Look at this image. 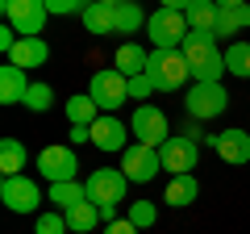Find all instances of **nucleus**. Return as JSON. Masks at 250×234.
<instances>
[{
	"instance_id": "1",
	"label": "nucleus",
	"mask_w": 250,
	"mask_h": 234,
	"mask_svg": "<svg viewBox=\"0 0 250 234\" xmlns=\"http://www.w3.org/2000/svg\"><path fill=\"white\" fill-rule=\"evenodd\" d=\"M184 59L192 67V84H221L225 75V54L217 50V34H205V29H188L184 38Z\"/></svg>"
},
{
	"instance_id": "2",
	"label": "nucleus",
	"mask_w": 250,
	"mask_h": 234,
	"mask_svg": "<svg viewBox=\"0 0 250 234\" xmlns=\"http://www.w3.org/2000/svg\"><path fill=\"white\" fill-rule=\"evenodd\" d=\"M146 75H150L154 92H175V88H184V80L192 75V67H188L184 50H150Z\"/></svg>"
},
{
	"instance_id": "3",
	"label": "nucleus",
	"mask_w": 250,
	"mask_h": 234,
	"mask_svg": "<svg viewBox=\"0 0 250 234\" xmlns=\"http://www.w3.org/2000/svg\"><path fill=\"white\" fill-rule=\"evenodd\" d=\"M188 13H175V9H159L150 13V21H146V38H150L154 50H179L188 38Z\"/></svg>"
},
{
	"instance_id": "4",
	"label": "nucleus",
	"mask_w": 250,
	"mask_h": 234,
	"mask_svg": "<svg viewBox=\"0 0 250 234\" xmlns=\"http://www.w3.org/2000/svg\"><path fill=\"white\" fill-rule=\"evenodd\" d=\"M225 105H229V92L221 84H192L184 96V109L192 121H213V117L225 113Z\"/></svg>"
},
{
	"instance_id": "5",
	"label": "nucleus",
	"mask_w": 250,
	"mask_h": 234,
	"mask_svg": "<svg viewBox=\"0 0 250 234\" xmlns=\"http://www.w3.org/2000/svg\"><path fill=\"white\" fill-rule=\"evenodd\" d=\"M121 171L129 184H150L154 176L163 171V159H159V146H146V142H129L121 151Z\"/></svg>"
},
{
	"instance_id": "6",
	"label": "nucleus",
	"mask_w": 250,
	"mask_h": 234,
	"mask_svg": "<svg viewBox=\"0 0 250 234\" xmlns=\"http://www.w3.org/2000/svg\"><path fill=\"white\" fill-rule=\"evenodd\" d=\"M88 96L100 105V113H113V109H121L125 100H129V80H125L117 67H100V71L92 75Z\"/></svg>"
},
{
	"instance_id": "7",
	"label": "nucleus",
	"mask_w": 250,
	"mask_h": 234,
	"mask_svg": "<svg viewBox=\"0 0 250 234\" xmlns=\"http://www.w3.org/2000/svg\"><path fill=\"white\" fill-rule=\"evenodd\" d=\"M129 130H134V142H146V146H163L171 138V121L159 105H138L129 117Z\"/></svg>"
},
{
	"instance_id": "8",
	"label": "nucleus",
	"mask_w": 250,
	"mask_h": 234,
	"mask_svg": "<svg viewBox=\"0 0 250 234\" xmlns=\"http://www.w3.org/2000/svg\"><path fill=\"white\" fill-rule=\"evenodd\" d=\"M0 9H4V21H9L21 38H38L42 25H46V17H50L46 0H9V4H0Z\"/></svg>"
},
{
	"instance_id": "9",
	"label": "nucleus",
	"mask_w": 250,
	"mask_h": 234,
	"mask_svg": "<svg viewBox=\"0 0 250 234\" xmlns=\"http://www.w3.org/2000/svg\"><path fill=\"white\" fill-rule=\"evenodd\" d=\"M0 201L13 213H38L42 209V188H38V180H29L25 171L21 176H4L0 180Z\"/></svg>"
},
{
	"instance_id": "10",
	"label": "nucleus",
	"mask_w": 250,
	"mask_h": 234,
	"mask_svg": "<svg viewBox=\"0 0 250 234\" xmlns=\"http://www.w3.org/2000/svg\"><path fill=\"white\" fill-rule=\"evenodd\" d=\"M38 176L50 184H62V180H75L80 176V159H75V146H46L38 151Z\"/></svg>"
},
{
	"instance_id": "11",
	"label": "nucleus",
	"mask_w": 250,
	"mask_h": 234,
	"mask_svg": "<svg viewBox=\"0 0 250 234\" xmlns=\"http://www.w3.org/2000/svg\"><path fill=\"white\" fill-rule=\"evenodd\" d=\"M159 159H163V171H171V176H192V167L200 163V142H192L184 134H171L159 146Z\"/></svg>"
},
{
	"instance_id": "12",
	"label": "nucleus",
	"mask_w": 250,
	"mask_h": 234,
	"mask_svg": "<svg viewBox=\"0 0 250 234\" xmlns=\"http://www.w3.org/2000/svg\"><path fill=\"white\" fill-rule=\"evenodd\" d=\"M125 171L121 167H96L83 180V188H88V201H96V205H121L125 201Z\"/></svg>"
},
{
	"instance_id": "13",
	"label": "nucleus",
	"mask_w": 250,
	"mask_h": 234,
	"mask_svg": "<svg viewBox=\"0 0 250 234\" xmlns=\"http://www.w3.org/2000/svg\"><path fill=\"white\" fill-rule=\"evenodd\" d=\"M208 146L221 155V163H250V130H221V134H208Z\"/></svg>"
},
{
	"instance_id": "14",
	"label": "nucleus",
	"mask_w": 250,
	"mask_h": 234,
	"mask_svg": "<svg viewBox=\"0 0 250 234\" xmlns=\"http://www.w3.org/2000/svg\"><path fill=\"white\" fill-rule=\"evenodd\" d=\"M129 134H134V130H125V121H121V117L100 113V121L92 126V146H96V151H104V155L125 151V146H129Z\"/></svg>"
},
{
	"instance_id": "15",
	"label": "nucleus",
	"mask_w": 250,
	"mask_h": 234,
	"mask_svg": "<svg viewBox=\"0 0 250 234\" xmlns=\"http://www.w3.org/2000/svg\"><path fill=\"white\" fill-rule=\"evenodd\" d=\"M146 63H150V50H142L138 42H121V46H117L113 67L125 75V80H134V75H146Z\"/></svg>"
},
{
	"instance_id": "16",
	"label": "nucleus",
	"mask_w": 250,
	"mask_h": 234,
	"mask_svg": "<svg viewBox=\"0 0 250 234\" xmlns=\"http://www.w3.org/2000/svg\"><path fill=\"white\" fill-rule=\"evenodd\" d=\"M46 59H50V46H46L42 38H21V42L13 46V54H9V63H17L21 71H34Z\"/></svg>"
},
{
	"instance_id": "17",
	"label": "nucleus",
	"mask_w": 250,
	"mask_h": 234,
	"mask_svg": "<svg viewBox=\"0 0 250 234\" xmlns=\"http://www.w3.org/2000/svg\"><path fill=\"white\" fill-rule=\"evenodd\" d=\"M29 92V80L17 63H4L0 67V105H21Z\"/></svg>"
},
{
	"instance_id": "18",
	"label": "nucleus",
	"mask_w": 250,
	"mask_h": 234,
	"mask_svg": "<svg viewBox=\"0 0 250 234\" xmlns=\"http://www.w3.org/2000/svg\"><path fill=\"white\" fill-rule=\"evenodd\" d=\"M80 21H83V29L88 34H117V9H108V4H100V0H92L88 9L80 13Z\"/></svg>"
},
{
	"instance_id": "19",
	"label": "nucleus",
	"mask_w": 250,
	"mask_h": 234,
	"mask_svg": "<svg viewBox=\"0 0 250 234\" xmlns=\"http://www.w3.org/2000/svg\"><path fill=\"white\" fill-rule=\"evenodd\" d=\"M196 197H200V184H196V176H171V184L163 188V201H167L171 209H188Z\"/></svg>"
},
{
	"instance_id": "20",
	"label": "nucleus",
	"mask_w": 250,
	"mask_h": 234,
	"mask_svg": "<svg viewBox=\"0 0 250 234\" xmlns=\"http://www.w3.org/2000/svg\"><path fill=\"white\" fill-rule=\"evenodd\" d=\"M67 226H71V234H92L100 226V205L96 201H80V205L67 209Z\"/></svg>"
},
{
	"instance_id": "21",
	"label": "nucleus",
	"mask_w": 250,
	"mask_h": 234,
	"mask_svg": "<svg viewBox=\"0 0 250 234\" xmlns=\"http://www.w3.org/2000/svg\"><path fill=\"white\" fill-rule=\"evenodd\" d=\"M62 109H67V121H71V126H96V121H100V105L88 96V92L71 96Z\"/></svg>"
},
{
	"instance_id": "22",
	"label": "nucleus",
	"mask_w": 250,
	"mask_h": 234,
	"mask_svg": "<svg viewBox=\"0 0 250 234\" xmlns=\"http://www.w3.org/2000/svg\"><path fill=\"white\" fill-rule=\"evenodd\" d=\"M25 142H17V138H0V171L4 176H21L25 171Z\"/></svg>"
},
{
	"instance_id": "23",
	"label": "nucleus",
	"mask_w": 250,
	"mask_h": 234,
	"mask_svg": "<svg viewBox=\"0 0 250 234\" xmlns=\"http://www.w3.org/2000/svg\"><path fill=\"white\" fill-rule=\"evenodd\" d=\"M250 25V0L246 4H229V9H221L217 13V29L213 34L221 38V34H238V29H246Z\"/></svg>"
},
{
	"instance_id": "24",
	"label": "nucleus",
	"mask_w": 250,
	"mask_h": 234,
	"mask_svg": "<svg viewBox=\"0 0 250 234\" xmlns=\"http://www.w3.org/2000/svg\"><path fill=\"white\" fill-rule=\"evenodd\" d=\"M217 13H221L217 0H192V9H188V25L213 34V29H217Z\"/></svg>"
},
{
	"instance_id": "25",
	"label": "nucleus",
	"mask_w": 250,
	"mask_h": 234,
	"mask_svg": "<svg viewBox=\"0 0 250 234\" xmlns=\"http://www.w3.org/2000/svg\"><path fill=\"white\" fill-rule=\"evenodd\" d=\"M50 201H54V209H67L71 205H80V201H88V188H83L80 180H62V184H50Z\"/></svg>"
},
{
	"instance_id": "26",
	"label": "nucleus",
	"mask_w": 250,
	"mask_h": 234,
	"mask_svg": "<svg viewBox=\"0 0 250 234\" xmlns=\"http://www.w3.org/2000/svg\"><path fill=\"white\" fill-rule=\"evenodd\" d=\"M146 13L138 0H125V4H117V34H138V29H146Z\"/></svg>"
},
{
	"instance_id": "27",
	"label": "nucleus",
	"mask_w": 250,
	"mask_h": 234,
	"mask_svg": "<svg viewBox=\"0 0 250 234\" xmlns=\"http://www.w3.org/2000/svg\"><path fill=\"white\" fill-rule=\"evenodd\" d=\"M225 71L238 75V80H250V42H229L225 46Z\"/></svg>"
},
{
	"instance_id": "28",
	"label": "nucleus",
	"mask_w": 250,
	"mask_h": 234,
	"mask_svg": "<svg viewBox=\"0 0 250 234\" xmlns=\"http://www.w3.org/2000/svg\"><path fill=\"white\" fill-rule=\"evenodd\" d=\"M125 217H129V222H134L138 230H150V226L159 222V205H154V201H129Z\"/></svg>"
},
{
	"instance_id": "29",
	"label": "nucleus",
	"mask_w": 250,
	"mask_h": 234,
	"mask_svg": "<svg viewBox=\"0 0 250 234\" xmlns=\"http://www.w3.org/2000/svg\"><path fill=\"white\" fill-rule=\"evenodd\" d=\"M34 234H71V226H67V213H62V209L38 213V217H34Z\"/></svg>"
},
{
	"instance_id": "30",
	"label": "nucleus",
	"mask_w": 250,
	"mask_h": 234,
	"mask_svg": "<svg viewBox=\"0 0 250 234\" xmlns=\"http://www.w3.org/2000/svg\"><path fill=\"white\" fill-rule=\"evenodd\" d=\"M21 105H25L29 113H46V109L54 105V88H50V84H29V92H25Z\"/></svg>"
},
{
	"instance_id": "31",
	"label": "nucleus",
	"mask_w": 250,
	"mask_h": 234,
	"mask_svg": "<svg viewBox=\"0 0 250 234\" xmlns=\"http://www.w3.org/2000/svg\"><path fill=\"white\" fill-rule=\"evenodd\" d=\"M92 0H46V9L54 13V17H71V13H83Z\"/></svg>"
},
{
	"instance_id": "32",
	"label": "nucleus",
	"mask_w": 250,
	"mask_h": 234,
	"mask_svg": "<svg viewBox=\"0 0 250 234\" xmlns=\"http://www.w3.org/2000/svg\"><path fill=\"white\" fill-rule=\"evenodd\" d=\"M146 96H154L150 75H134V80H129V100H146Z\"/></svg>"
},
{
	"instance_id": "33",
	"label": "nucleus",
	"mask_w": 250,
	"mask_h": 234,
	"mask_svg": "<svg viewBox=\"0 0 250 234\" xmlns=\"http://www.w3.org/2000/svg\"><path fill=\"white\" fill-rule=\"evenodd\" d=\"M179 134H184V138H192V142H208V134L200 130V121H192V117H188V126L179 130Z\"/></svg>"
},
{
	"instance_id": "34",
	"label": "nucleus",
	"mask_w": 250,
	"mask_h": 234,
	"mask_svg": "<svg viewBox=\"0 0 250 234\" xmlns=\"http://www.w3.org/2000/svg\"><path fill=\"white\" fill-rule=\"evenodd\" d=\"M104 234H142V230H138V226L129 222V217H121V222H113V226H104Z\"/></svg>"
},
{
	"instance_id": "35",
	"label": "nucleus",
	"mask_w": 250,
	"mask_h": 234,
	"mask_svg": "<svg viewBox=\"0 0 250 234\" xmlns=\"http://www.w3.org/2000/svg\"><path fill=\"white\" fill-rule=\"evenodd\" d=\"M121 222V205H100V226H113Z\"/></svg>"
},
{
	"instance_id": "36",
	"label": "nucleus",
	"mask_w": 250,
	"mask_h": 234,
	"mask_svg": "<svg viewBox=\"0 0 250 234\" xmlns=\"http://www.w3.org/2000/svg\"><path fill=\"white\" fill-rule=\"evenodd\" d=\"M71 146H80V142H92V126H71Z\"/></svg>"
},
{
	"instance_id": "37",
	"label": "nucleus",
	"mask_w": 250,
	"mask_h": 234,
	"mask_svg": "<svg viewBox=\"0 0 250 234\" xmlns=\"http://www.w3.org/2000/svg\"><path fill=\"white\" fill-rule=\"evenodd\" d=\"M159 9H175V13H188L192 0H159Z\"/></svg>"
},
{
	"instance_id": "38",
	"label": "nucleus",
	"mask_w": 250,
	"mask_h": 234,
	"mask_svg": "<svg viewBox=\"0 0 250 234\" xmlns=\"http://www.w3.org/2000/svg\"><path fill=\"white\" fill-rule=\"evenodd\" d=\"M217 4H221V9H229V4H246V0H217Z\"/></svg>"
},
{
	"instance_id": "39",
	"label": "nucleus",
	"mask_w": 250,
	"mask_h": 234,
	"mask_svg": "<svg viewBox=\"0 0 250 234\" xmlns=\"http://www.w3.org/2000/svg\"><path fill=\"white\" fill-rule=\"evenodd\" d=\"M100 4H108V9H117V4H125V0H100Z\"/></svg>"
},
{
	"instance_id": "40",
	"label": "nucleus",
	"mask_w": 250,
	"mask_h": 234,
	"mask_svg": "<svg viewBox=\"0 0 250 234\" xmlns=\"http://www.w3.org/2000/svg\"><path fill=\"white\" fill-rule=\"evenodd\" d=\"M0 4H9V0H0Z\"/></svg>"
},
{
	"instance_id": "41",
	"label": "nucleus",
	"mask_w": 250,
	"mask_h": 234,
	"mask_svg": "<svg viewBox=\"0 0 250 234\" xmlns=\"http://www.w3.org/2000/svg\"><path fill=\"white\" fill-rule=\"evenodd\" d=\"M246 130H250V126H246Z\"/></svg>"
}]
</instances>
